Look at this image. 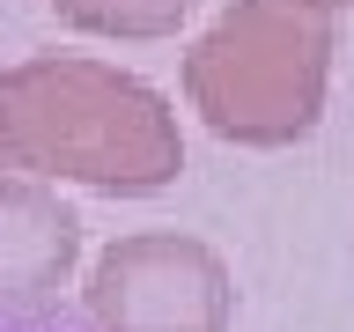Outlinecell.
Wrapping results in <instances>:
<instances>
[{"label": "cell", "mask_w": 354, "mask_h": 332, "mask_svg": "<svg viewBox=\"0 0 354 332\" xmlns=\"http://www.w3.org/2000/svg\"><path fill=\"white\" fill-rule=\"evenodd\" d=\"M199 0H52V15L66 30H88V37H177V22L192 15Z\"/></svg>", "instance_id": "5"}, {"label": "cell", "mask_w": 354, "mask_h": 332, "mask_svg": "<svg viewBox=\"0 0 354 332\" xmlns=\"http://www.w3.org/2000/svg\"><path fill=\"white\" fill-rule=\"evenodd\" d=\"M0 332H96L88 317H74V310H59V303H0Z\"/></svg>", "instance_id": "6"}, {"label": "cell", "mask_w": 354, "mask_h": 332, "mask_svg": "<svg viewBox=\"0 0 354 332\" xmlns=\"http://www.w3.org/2000/svg\"><path fill=\"white\" fill-rule=\"evenodd\" d=\"M82 221L52 185L0 170V303H59V281L74 273Z\"/></svg>", "instance_id": "4"}, {"label": "cell", "mask_w": 354, "mask_h": 332, "mask_svg": "<svg viewBox=\"0 0 354 332\" xmlns=\"http://www.w3.org/2000/svg\"><path fill=\"white\" fill-rule=\"evenodd\" d=\"M332 82V15L303 0H229L185 52V96L236 148H288L317 126Z\"/></svg>", "instance_id": "2"}, {"label": "cell", "mask_w": 354, "mask_h": 332, "mask_svg": "<svg viewBox=\"0 0 354 332\" xmlns=\"http://www.w3.org/2000/svg\"><path fill=\"white\" fill-rule=\"evenodd\" d=\"M0 170L140 199L185 170V133L140 74L82 52H37L0 74Z\"/></svg>", "instance_id": "1"}, {"label": "cell", "mask_w": 354, "mask_h": 332, "mask_svg": "<svg viewBox=\"0 0 354 332\" xmlns=\"http://www.w3.org/2000/svg\"><path fill=\"white\" fill-rule=\"evenodd\" d=\"M303 8H325V15H339V8H354V0H303Z\"/></svg>", "instance_id": "7"}, {"label": "cell", "mask_w": 354, "mask_h": 332, "mask_svg": "<svg viewBox=\"0 0 354 332\" xmlns=\"http://www.w3.org/2000/svg\"><path fill=\"white\" fill-rule=\"evenodd\" d=\"M236 288L199 237L148 229L118 237L88 266V325L96 332H229Z\"/></svg>", "instance_id": "3"}]
</instances>
